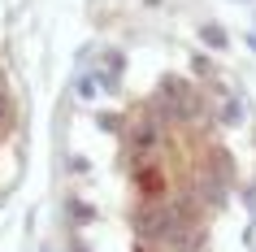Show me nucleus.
I'll list each match as a JSON object with an SVG mask.
<instances>
[{
	"mask_svg": "<svg viewBox=\"0 0 256 252\" xmlns=\"http://www.w3.org/2000/svg\"><path fill=\"white\" fill-rule=\"evenodd\" d=\"M139 200V235L152 252H187L200 239L213 200V144L204 131L165 113L139 126L130 157Z\"/></svg>",
	"mask_w": 256,
	"mask_h": 252,
	"instance_id": "f257e3e1",
	"label": "nucleus"
}]
</instances>
